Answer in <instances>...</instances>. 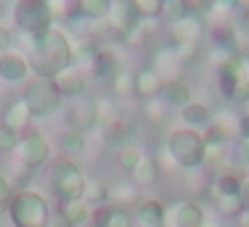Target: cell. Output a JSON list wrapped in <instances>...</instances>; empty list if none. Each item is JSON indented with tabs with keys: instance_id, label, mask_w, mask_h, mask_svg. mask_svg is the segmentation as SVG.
<instances>
[{
	"instance_id": "34",
	"label": "cell",
	"mask_w": 249,
	"mask_h": 227,
	"mask_svg": "<svg viewBox=\"0 0 249 227\" xmlns=\"http://www.w3.org/2000/svg\"><path fill=\"white\" fill-rule=\"evenodd\" d=\"M16 146H19V135L0 124V153H14Z\"/></svg>"
},
{
	"instance_id": "31",
	"label": "cell",
	"mask_w": 249,
	"mask_h": 227,
	"mask_svg": "<svg viewBox=\"0 0 249 227\" xmlns=\"http://www.w3.org/2000/svg\"><path fill=\"white\" fill-rule=\"evenodd\" d=\"M143 111H146V116H149L151 122H162V119L167 116V100H164L162 95L149 98V100H143Z\"/></svg>"
},
{
	"instance_id": "16",
	"label": "cell",
	"mask_w": 249,
	"mask_h": 227,
	"mask_svg": "<svg viewBox=\"0 0 249 227\" xmlns=\"http://www.w3.org/2000/svg\"><path fill=\"white\" fill-rule=\"evenodd\" d=\"M29 124H32V114H29V109L24 106V100L8 103V109L3 111V127H8L11 132L21 135L29 130Z\"/></svg>"
},
{
	"instance_id": "12",
	"label": "cell",
	"mask_w": 249,
	"mask_h": 227,
	"mask_svg": "<svg viewBox=\"0 0 249 227\" xmlns=\"http://www.w3.org/2000/svg\"><path fill=\"white\" fill-rule=\"evenodd\" d=\"M29 71L32 69H29L27 56H21L16 50L0 53V80L3 82H21V80H27Z\"/></svg>"
},
{
	"instance_id": "26",
	"label": "cell",
	"mask_w": 249,
	"mask_h": 227,
	"mask_svg": "<svg viewBox=\"0 0 249 227\" xmlns=\"http://www.w3.org/2000/svg\"><path fill=\"white\" fill-rule=\"evenodd\" d=\"M111 198V190L104 180H88L85 190H82V201H85L90 209H101L106 201Z\"/></svg>"
},
{
	"instance_id": "38",
	"label": "cell",
	"mask_w": 249,
	"mask_h": 227,
	"mask_svg": "<svg viewBox=\"0 0 249 227\" xmlns=\"http://www.w3.org/2000/svg\"><path fill=\"white\" fill-rule=\"evenodd\" d=\"M233 153H236V159H239L241 164H249V137H239V140H236Z\"/></svg>"
},
{
	"instance_id": "29",
	"label": "cell",
	"mask_w": 249,
	"mask_h": 227,
	"mask_svg": "<svg viewBox=\"0 0 249 227\" xmlns=\"http://www.w3.org/2000/svg\"><path fill=\"white\" fill-rule=\"evenodd\" d=\"M141 156H143V153H141L135 146H130V143H127V146H122V148H117V164H120L124 172H133Z\"/></svg>"
},
{
	"instance_id": "44",
	"label": "cell",
	"mask_w": 249,
	"mask_h": 227,
	"mask_svg": "<svg viewBox=\"0 0 249 227\" xmlns=\"http://www.w3.org/2000/svg\"><path fill=\"white\" fill-rule=\"evenodd\" d=\"M241 198H244V204L249 206V177L244 180V188H241Z\"/></svg>"
},
{
	"instance_id": "43",
	"label": "cell",
	"mask_w": 249,
	"mask_h": 227,
	"mask_svg": "<svg viewBox=\"0 0 249 227\" xmlns=\"http://www.w3.org/2000/svg\"><path fill=\"white\" fill-rule=\"evenodd\" d=\"M236 227H249V206H244L236 214Z\"/></svg>"
},
{
	"instance_id": "32",
	"label": "cell",
	"mask_w": 249,
	"mask_h": 227,
	"mask_svg": "<svg viewBox=\"0 0 249 227\" xmlns=\"http://www.w3.org/2000/svg\"><path fill=\"white\" fill-rule=\"evenodd\" d=\"M111 85H114V93L120 95H135V71H120V74L111 80Z\"/></svg>"
},
{
	"instance_id": "1",
	"label": "cell",
	"mask_w": 249,
	"mask_h": 227,
	"mask_svg": "<svg viewBox=\"0 0 249 227\" xmlns=\"http://www.w3.org/2000/svg\"><path fill=\"white\" fill-rule=\"evenodd\" d=\"M27 45H29V56H27L29 69L40 80H53L61 69L74 64V45L61 29H48L43 34L27 37Z\"/></svg>"
},
{
	"instance_id": "17",
	"label": "cell",
	"mask_w": 249,
	"mask_h": 227,
	"mask_svg": "<svg viewBox=\"0 0 249 227\" xmlns=\"http://www.w3.org/2000/svg\"><path fill=\"white\" fill-rule=\"evenodd\" d=\"M201 34H204V21H201V16L194 11L188 19L173 24V37L175 43H199Z\"/></svg>"
},
{
	"instance_id": "33",
	"label": "cell",
	"mask_w": 249,
	"mask_h": 227,
	"mask_svg": "<svg viewBox=\"0 0 249 227\" xmlns=\"http://www.w3.org/2000/svg\"><path fill=\"white\" fill-rule=\"evenodd\" d=\"M204 161H210V164H220L228 153V143H204Z\"/></svg>"
},
{
	"instance_id": "45",
	"label": "cell",
	"mask_w": 249,
	"mask_h": 227,
	"mask_svg": "<svg viewBox=\"0 0 249 227\" xmlns=\"http://www.w3.org/2000/svg\"><path fill=\"white\" fill-rule=\"evenodd\" d=\"M188 3H191L194 11H196V8H207V5H210V0H188Z\"/></svg>"
},
{
	"instance_id": "40",
	"label": "cell",
	"mask_w": 249,
	"mask_h": 227,
	"mask_svg": "<svg viewBox=\"0 0 249 227\" xmlns=\"http://www.w3.org/2000/svg\"><path fill=\"white\" fill-rule=\"evenodd\" d=\"M11 45H14V34H11L8 29L0 24V53H8Z\"/></svg>"
},
{
	"instance_id": "15",
	"label": "cell",
	"mask_w": 249,
	"mask_h": 227,
	"mask_svg": "<svg viewBox=\"0 0 249 227\" xmlns=\"http://www.w3.org/2000/svg\"><path fill=\"white\" fill-rule=\"evenodd\" d=\"M164 90V77L159 74V69H138L135 71V95H141L143 100L157 98Z\"/></svg>"
},
{
	"instance_id": "18",
	"label": "cell",
	"mask_w": 249,
	"mask_h": 227,
	"mask_svg": "<svg viewBox=\"0 0 249 227\" xmlns=\"http://www.w3.org/2000/svg\"><path fill=\"white\" fill-rule=\"evenodd\" d=\"M133 222L135 219L130 217V211L120 204L96 209V225L98 227H133Z\"/></svg>"
},
{
	"instance_id": "8",
	"label": "cell",
	"mask_w": 249,
	"mask_h": 227,
	"mask_svg": "<svg viewBox=\"0 0 249 227\" xmlns=\"http://www.w3.org/2000/svg\"><path fill=\"white\" fill-rule=\"evenodd\" d=\"M106 19H109V27L114 29L117 34H122L124 40L133 34V29L138 27L141 21H143V19L138 16V11L133 8V3H130V0H114Z\"/></svg>"
},
{
	"instance_id": "10",
	"label": "cell",
	"mask_w": 249,
	"mask_h": 227,
	"mask_svg": "<svg viewBox=\"0 0 249 227\" xmlns=\"http://www.w3.org/2000/svg\"><path fill=\"white\" fill-rule=\"evenodd\" d=\"M98 119H101V114H98L96 100L82 98V100H74V103L67 109V124L74 127V130H80V132H88L90 127H96Z\"/></svg>"
},
{
	"instance_id": "23",
	"label": "cell",
	"mask_w": 249,
	"mask_h": 227,
	"mask_svg": "<svg viewBox=\"0 0 249 227\" xmlns=\"http://www.w3.org/2000/svg\"><path fill=\"white\" fill-rule=\"evenodd\" d=\"M88 69H90L96 77H109V80H114V77L122 71V66H120V58H117L111 50H104V48L98 50V56L93 58V64H90Z\"/></svg>"
},
{
	"instance_id": "7",
	"label": "cell",
	"mask_w": 249,
	"mask_h": 227,
	"mask_svg": "<svg viewBox=\"0 0 249 227\" xmlns=\"http://www.w3.org/2000/svg\"><path fill=\"white\" fill-rule=\"evenodd\" d=\"M16 161L27 169H35V166L45 164L51 156V143L45 140V135H40L37 130H27L24 135L19 137V146L14 151Z\"/></svg>"
},
{
	"instance_id": "25",
	"label": "cell",
	"mask_w": 249,
	"mask_h": 227,
	"mask_svg": "<svg viewBox=\"0 0 249 227\" xmlns=\"http://www.w3.org/2000/svg\"><path fill=\"white\" fill-rule=\"evenodd\" d=\"M111 3H114V0H74V8H77V14L85 16V19L101 21V19L109 16Z\"/></svg>"
},
{
	"instance_id": "4",
	"label": "cell",
	"mask_w": 249,
	"mask_h": 227,
	"mask_svg": "<svg viewBox=\"0 0 249 227\" xmlns=\"http://www.w3.org/2000/svg\"><path fill=\"white\" fill-rule=\"evenodd\" d=\"M51 185H53V193L61 201L82 198V190L88 185V175L72 159H58L51 166Z\"/></svg>"
},
{
	"instance_id": "36",
	"label": "cell",
	"mask_w": 249,
	"mask_h": 227,
	"mask_svg": "<svg viewBox=\"0 0 249 227\" xmlns=\"http://www.w3.org/2000/svg\"><path fill=\"white\" fill-rule=\"evenodd\" d=\"M241 5V0H210V11L215 16H231Z\"/></svg>"
},
{
	"instance_id": "22",
	"label": "cell",
	"mask_w": 249,
	"mask_h": 227,
	"mask_svg": "<svg viewBox=\"0 0 249 227\" xmlns=\"http://www.w3.org/2000/svg\"><path fill=\"white\" fill-rule=\"evenodd\" d=\"M162 98L167 100V106H175V109H183L186 103H191V85L183 80H170L164 82V90H162Z\"/></svg>"
},
{
	"instance_id": "41",
	"label": "cell",
	"mask_w": 249,
	"mask_h": 227,
	"mask_svg": "<svg viewBox=\"0 0 249 227\" xmlns=\"http://www.w3.org/2000/svg\"><path fill=\"white\" fill-rule=\"evenodd\" d=\"M236 135L249 137V114H241V116L236 119Z\"/></svg>"
},
{
	"instance_id": "9",
	"label": "cell",
	"mask_w": 249,
	"mask_h": 227,
	"mask_svg": "<svg viewBox=\"0 0 249 227\" xmlns=\"http://www.w3.org/2000/svg\"><path fill=\"white\" fill-rule=\"evenodd\" d=\"M167 222L170 227H204V209H201L196 201L183 198L173 204V209L167 211Z\"/></svg>"
},
{
	"instance_id": "19",
	"label": "cell",
	"mask_w": 249,
	"mask_h": 227,
	"mask_svg": "<svg viewBox=\"0 0 249 227\" xmlns=\"http://www.w3.org/2000/svg\"><path fill=\"white\" fill-rule=\"evenodd\" d=\"M133 175V182L141 185V188H151V185L159 182V175H162V169H159V161L154 156H141L138 164H135V169L130 172Z\"/></svg>"
},
{
	"instance_id": "5",
	"label": "cell",
	"mask_w": 249,
	"mask_h": 227,
	"mask_svg": "<svg viewBox=\"0 0 249 227\" xmlns=\"http://www.w3.org/2000/svg\"><path fill=\"white\" fill-rule=\"evenodd\" d=\"M14 21L21 34L35 37L53 29V14L45 0H16L14 3Z\"/></svg>"
},
{
	"instance_id": "24",
	"label": "cell",
	"mask_w": 249,
	"mask_h": 227,
	"mask_svg": "<svg viewBox=\"0 0 249 227\" xmlns=\"http://www.w3.org/2000/svg\"><path fill=\"white\" fill-rule=\"evenodd\" d=\"M61 214L72 222V227H85L88 222H90L93 209L82 198H72V201H61Z\"/></svg>"
},
{
	"instance_id": "37",
	"label": "cell",
	"mask_w": 249,
	"mask_h": 227,
	"mask_svg": "<svg viewBox=\"0 0 249 227\" xmlns=\"http://www.w3.org/2000/svg\"><path fill=\"white\" fill-rule=\"evenodd\" d=\"M199 56V43H178L175 58L178 61H194Z\"/></svg>"
},
{
	"instance_id": "20",
	"label": "cell",
	"mask_w": 249,
	"mask_h": 227,
	"mask_svg": "<svg viewBox=\"0 0 249 227\" xmlns=\"http://www.w3.org/2000/svg\"><path fill=\"white\" fill-rule=\"evenodd\" d=\"M180 119H183L186 127L199 130V127H207V124L212 122V111L204 100H191V103H186L180 109Z\"/></svg>"
},
{
	"instance_id": "21",
	"label": "cell",
	"mask_w": 249,
	"mask_h": 227,
	"mask_svg": "<svg viewBox=\"0 0 249 227\" xmlns=\"http://www.w3.org/2000/svg\"><path fill=\"white\" fill-rule=\"evenodd\" d=\"M241 188H244V177H241L239 172H223V175L215 177V182H212V193H215V198L241 195Z\"/></svg>"
},
{
	"instance_id": "35",
	"label": "cell",
	"mask_w": 249,
	"mask_h": 227,
	"mask_svg": "<svg viewBox=\"0 0 249 227\" xmlns=\"http://www.w3.org/2000/svg\"><path fill=\"white\" fill-rule=\"evenodd\" d=\"M215 201H217V206H220L225 214H231V217H236V214L247 206L241 195H228V198H215Z\"/></svg>"
},
{
	"instance_id": "39",
	"label": "cell",
	"mask_w": 249,
	"mask_h": 227,
	"mask_svg": "<svg viewBox=\"0 0 249 227\" xmlns=\"http://www.w3.org/2000/svg\"><path fill=\"white\" fill-rule=\"evenodd\" d=\"M11 195H14V185H11V177L5 175V172H0V204H3V201H8Z\"/></svg>"
},
{
	"instance_id": "46",
	"label": "cell",
	"mask_w": 249,
	"mask_h": 227,
	"mask_svg": "<svg viewBox=\"0 0 249 227\" xmlns=\"http://www.w3.org/2000/svg\"><path fill=\"white\" fill-rule=\"evenodd\" d=\"M247 64H249V53H247Z\"/></svg>"
},
{
	"instance_id": "11",
	"label": "cell",
	"mask_w": 249,
	"mask_h": 227,
	"mask_svg": "<svg viewBox=\"0 0 249 227\" xmlns=\"http://www.w3.org/2000/svg\"><path fill=\"white\" fill-rule=\"evenodd\" d=\"M53 85H56V90L61 93V95H69V98H77V95H82L85 93V85H88V80H85V71H82L80 66H67V69H61L56 77H53Z\"/></svg>"
},
{
	"instance_id": "13",
	"label": "cell",
	"mask_w": 249,
	"mask_h": 227,
	"mask_svg": "<svg viewBox=\"0 0 249 227\" xmlns=\"http://www.w3.org/2000/svg\"><path fill=\"white\" fill-rule=\"evenodd\" d=\"M130 135H133V124H130V119L120 116V114L109 116L104 122V127H101V137H104V143H109V146H114V148L127 146V137Z\"/></svg>"
},
{
	"instance_id": "28",
	"label": "cell",
	"mask_w": 249,
	"mask_h": 227,
	"mask_svg": "<svg viewBox=\"0 0 249 227\" xmlns=\"http://www.w3.org/2000/svg\"><path fill=\"white\" fill-rule=\"evenodd\" d=\"M191 14H194V8H191L188 0H164V5H162V16L170 24H178V21L188 19Z\"/></svg>"
},
{
	"instance_id": "42",
	"label": "cell",
	"mask_w": 249,
	"mask_h": 227,
	"mask_svg": "<svg viewBox=\"0 0 249 227\" xmlns=\"http://www.w3.org/2000/svg\"><path fill=\"white\" fill-rule=\"evenodd\" d=\"M45 227H72V222L58 211V214H51V219H48V225H45Z\"/></svg>"
},
{
	"instance_id": "6",
	"label": "cell",
	"mask_w": 249,
	"mask_h": 227,
	"mask_svg": "<svg viewBox=\"0 0 249 227\" xmlns=\"http://www.w3.org/2000/svg\"><path fill=\"white\" fill-rule=\"evenodd\" d=\"M24 106L32 114V119H45V116H53L61 106V93L56 90L53 80H32L29 85L24 87V95H21Z\"/></svg>"
},
{
	"instance_id": "30",
	"label": "cell",
	"mask_w": 249,
	"mask_h": 227,
	"mask_svg": "<svg viewBox=\"0 0 249 227\" xmlns=\"http://www.w3.org/2000/svg\"><path fill=\"white\" fill-rule=\"evenodd\" d=\"M133 8L138 11L141 19H154V16H162V5L164 0H130Z\"/></svg>"
},
{
	"instance_id": "14",
	"label": "cell",
	"mask_w": 249,
	"mask_h": 227,
	"mask_svg": "<svg viewBox=\"0 0 249 227\" xmlns=\"http://www.w3.org/2000/svg\"><path fill=\"white\" fill-rule=\"evenodd\" d=\"M133 219L138 222V227H167V209L159 204V201L146 198L138 204Z\"/></svg>"
},
{
	"instance_id": "2",
	"label": "cell",
	"mask_w": 249,
	"mask_h": 227,
	"mask_svg": "<svg viewBox=\"0 0 249 227\" xmlns=\"http://www.w3.org/2000/svg\"><path fill=\"white\" fill-rule=\"evenodd\" d=\"M8 217L14 227H45L51 219V206L37 190L19 188L8 198Z\"/></svg>"
},
{
	"instance_id": "3",
	"label": "cell",
	"mask_w": 249,
	"mask_h": 227,
	"mask_svg": "<svg viewBox=\"0 0 249 227\" xmlns=\"http://www.w3.org/2000/svg\"><path fill=\"white\" fill-rule=\"evenodd\" d=\"M167 148L170 159L175 161L178 166L183 169H196V166L204 164V135L199 130H191V127H178L167 135Z\"/></svg>"
},
{
	"instance_id": "27",
	"label": "cell",
	"mask_w": 249,
	"mask_h": 227,
	"mask_svg": "<svg viewBox=\"0 0 249 227\" xmlns=\"http://www.w3.org/2000/svg\"><path fill=\"white\" fill-rule=\"evenodd\" d=\"M58 146H61V151L67 153V156H77V153L85 151V132H80V130L74 127H67L58 132Z\"/></svg>"
}]
</instances>
